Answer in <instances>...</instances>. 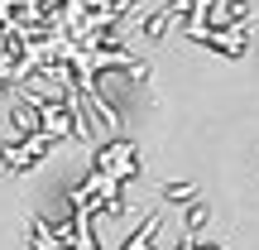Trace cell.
Instances as JSON below:
<instances>
[{"mask_svg": "<svg viewBox=\"0 0 259 250\" xmlns=\"http://www.w3.org/2000/svg\"><path fill=\"white\" fill-rule=\"evenodd\" d=\"M197 222H202V207H192V222H187V236H183V250H216V245H197Z\"/></svg>", "mask_w": 259, "mask_h": 250, "instance_id": "obj_3", "label": "cell"}, {"mask_svg": "<svg viewBox=\"0 0 259 250\" xmlns=\"http://www.w3.org/2000/svg\"><path fill=\"white\" fill-rule=\"evenodd\" d=\"M192 5H197V0H168V10H158V15L149 19V34L158 39V34H163L168 24H178V19H183V15H187V10H192Z\"/></svg>", "mask_w": 259, "mask_h": 250, "instance_id": "obj_2", "label": "cell"}, {"mask_svg": "<svg viewBox=\"0 0 259 250\" xmlns=\"http://www.w3.org/2000/svg\"><path fill=\"white\" fill-rule=\"evenodd\" d=\"M135 173V145H125V139H115L111 149H101V159H96L92 178H87L82 188L72 193V202H92V207H111L115 212V197H120V183Z\"/></svg>", "mask_w": 259, "mask_h": 250, "instance_id": "obj_1", "label": "cell"}]
</instances>
